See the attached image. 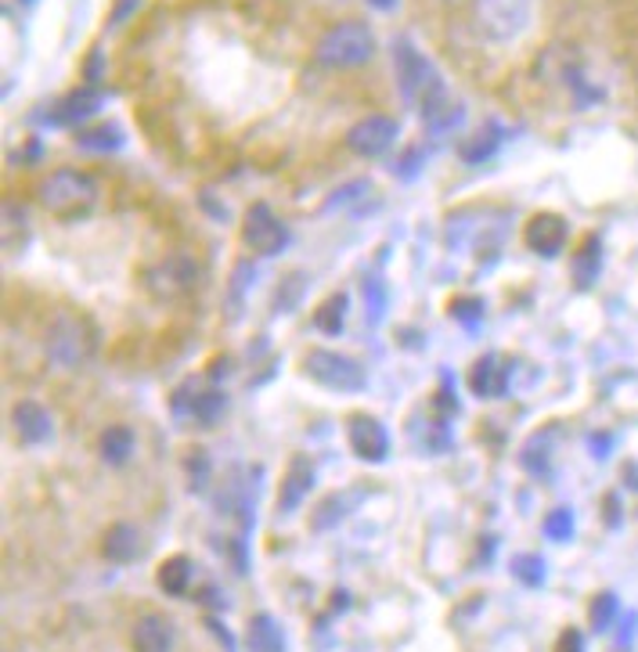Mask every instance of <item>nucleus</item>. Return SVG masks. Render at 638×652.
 I'll return each instance as SVG.
<instances>
[{"mask_svg":"<svg viewBox=\"0 0 638 652\" xmlns=\"http://www.w3.org/2000/svg\"><path fill=\"white\" fill-rule=\"evenodd\" d=\"M613 609H617V598H613V595H599V598H595V609H592L595 627H606L610 617H613Z\"/></svg>","mask_w":638,"mask_h":652,"instance_id":"bb28decb","label":"nucleus"},{"mask_svg":"<svg viewBox=\"0 0 638 652\" xmlns=\"http://www.w3.org/2000/svg\"><path fill=\"white\" fill-rule=\"evenodd\" d=\"M188 465H192V487H202V473L210 469V458H206V454L195 451L192 458H188Z\"/></svg>","mask_w":638,"mask_h":652,"instance_id":"cd10ccee","label":"nucleus"},{"mask_svg":"<svg viewBox=\"0 0 638 652\" xmlns=\"http://www.w3.org/2000/svg\"><path fill=\"white\" fill-rule=\"evenodd\" d=\"M401 138V123L390 116H364L361 123H353L347 133V144L364 159L386 155Z\"/></svg>","mask_w":638,"mask_h":652,"instance_id":"6e6552de","label":"nucleus"},{"mask_svg":"<svg viewBox=\"0 0 638 652\" xmlns=\"http://www.w3.org/2000/svg\"><path fill=\"white\" fill-rule=\"evenodd\" d=\"M559 429L556 426H545V429H537V433L526 440L523 444V454H520V462H523V469L537 476V479H545L548 469H552V447H556V436Z\"/></svg>","mask_w":638,"mask_h":652,"instance_id":"ddd939ff","label":"nucleus"},{"mask_svg":"<svg viewBox=\"0 0 638 652\" xmlns=\"http://www.w3.org/2000/svg\"><path fill=\"white\" fill-rule=\"evenodd\" d=\"M347 306H350V300L347 296H333L328 300L322 311H317V328L322 331H328V336H336V331H343V317H347Z\"/></svg>","mask_w":638,"mask_h":652,"instance_id":"b1692460","label":"nucleus"},{"mask_svg":"<svg viewBox=\"0 0 638 652\" xmlns=\"http://www.w3.org/2000/svg\"><path fill=\"white\" fill-rule=\"evenodd\" d=\"M567 235H570L567 220L556 217V213H537V217H531V224H526V245H531L537 256L562 253Z\"/></svg>","mask_w":638,"mask_h":652,"instance_id":"9d476101","label":"nucleus"},{"mask_svg":"<svg viewBox=\"0 0 638 652\" xmlns=\"http://www.w3.org/2000/svg\"><path fill=\"white\" fill-rule=\"evenodd\" d=\"M512 573H517L523 584L537 587L545 581V562H542V556H520L517 562H512Z\"/></svg>","mask_w":638,"mask_h":652,"instance_id":"393cba45","label":"nucleus"},{"mask_svg":"<svg viewBox=\"0 0 638 652\" xmlns=\"http://www.w3.org/2000/svg\"><path fill=\"white\" fill-rule=\"evenodd\" d=\"M314 55L325 69H358L375 55V33L364 22H339L317 40Z\"/></svg>","mask_w":638,"mask_h":652,"instance_id":"f257e3e1","label":"nucleus"},{"mask_svg":"<svg viewBox=\"0 0 638 652\" xmlns=\"http://www.w3.org/2000/svg\"><path fill=\"white\" fill-rule=\"evenodd\" d=\"M545 537H552V540H570V537H573V512H570V509L548 512V520H545Z\"/></svg>","mask_w":638,"mask_h":652,"instance_id":"a878e982","label":"nucleus"},{"mask_svg":"<svg viewBox=\"0 0 638 652\" xmlns=\"http://www.w3.org/2000/svg\"><path fill=\"white\" fill-rule=\"evenodd\" d=\"M97 451H102V458L108 465H123V462H130V454H134V433L127 426H108L102 440H97Z\"/></svg>","mask_w":638,"mask_h":652,"instance_id":"4be33fe9","label":"nucleus"},{"mask_svg":"<svg viewBox=\"0 0 638 652\" xmlns=\"http://www.w3.org/2000/svg\"><path fill=\"white\" fill-rule=\"evenodd\" d=\"M379 296H383V289H379V286H368V317H372V322L379 317ZM383 300H386V296H383Z\"/></svg>","mask_w":638,"mask_h":652,"instance_id":"7c9ffc66","label":"nucleus"},{"mask_svg":"<svg viewBox=\"0 0 638 652\" xmlns=\"http://www.w3.org/2000/svg\"><path fill=\"white\" fill-rule=\"evenodd\" d=\"M91 347H94L91 328L83 322H77L72 314H58L51 322V328H47V336H44L47 361H51L55 368H61V372L80 368L91 357Z\"/></svg>","mask_w":638,"mask_h":652,"instance_id":"7ed1b4c3","label":"nucleus"},{"mask_svg":"<svg viewBox=\"0 0 638 652\" xmlns=\"http://www.w3.org/2000/svg\"><path fill=\"white\" fill-rule=\"evenodd\" d=\"M368 4H375V8H383V11H390L397 4V0H368Z\"/></svg>","mask_w":638,"mask_h":652,"instance_id":"2f4dec72","label":"nucleus"},{"mask_svg":"<svg viewBox=\"0 0 638 652\" xmlns=\"http://www.w3.org/2000/svg\"><path fill=\"white\" fill-rule=\"evenodd\" d=\"M245 645H250V652H286V634H281L275 617L256 613L250 620V631H245Z\"/></svg>","mask_w":638,"mask_h":652,"instance_id":"f3484780","label":"nucleus"},{"mask_svg":"<svg viewBox=\"0 0 638 652\" xmlns=\"http://www.w3.org/2000/svg\"><path fill=\"white\" fill-rule=\"evenodd\" d=\"M97 108H102V91H91V88H80L66 94L55 108V123H88L97 116Z\"/></svg>","mask_w":638,"mask_h":652,"instance_id":"2eb2a0df","label":"nucleus"},{"mask_svg":"<svg viewBox=\"0 0 638 652\" xmlns=\"http://www.w3.org/2000/svg\"><path fill=\"white\" fill-rule=\"evenodd\" d=\"M480 311H484V306L476 303V300H473V303H465V300H462V303L451 306V314H455V317H480Z\"/></svg>","mask_w":638,"mask_h":652,"instance_id":"c756f323","label":"nucleus"},{"mask_svg":"<svg viewBox=\"0 0 638 652\" xmlns=\"http://www.w3.org/2000/svg\"><path fill=\"white\" fill-rule=\"evenodd\" d=\"M11 429L19 433L22 444H44L55 426H51V415H47L44 404L22 400V404H15V411H11Z\"/></svg>","mask_w":638,"mask_h":652,"instance_id":"9b49d317","label":"nucleus"},{"mask_svg":"<svg viewBox=\"0 0 638 652\" xmlns=\"http://www.w3.org/2000/svg\"><path fill=\"white\" fill-rule=\"evenodd\" d=\"M138 551H141V534H138V526H130V523H116V526H108V534L102 540V556L108 562H134L138 559Z\"/></svg>","mask_w":638,"mask_h":652,"instance_id":"dca6fc26","label":"nucleus"},{"mask_svg":"<svg viewBox=\"0 0 638 652\" xmlns=\"http://www.w3.org/2000/svg\"><path fill=\"white\" fill-rule=\"evenodd\" d=\"M599 264H603V242H599V235H592L584 242V249L578 253V260H573V281H578L581 289H588L599 278Z\"/></svg>","mask_w":638,"mask_h":652,"instance_id":"5701e85b","label":"nucleus"},{"mask_svg":"<svg viewBox=\"0 0 638 652\" xmlns=\"http://www.w3.org/2000/svg\"><path fill=\"white\" fill-rule=\"evenodd\" d=\"M498 144H501V130L495 127V123H487V127H480L469 141L462 144V163H469V166L487 163V159L498 152Z\"/></svg>","mask_w":638,"mask_h":652,"instance_id":"412c9836","label":"nucleus"},{"mask_svg":"<svg viewBox=\"0 0 638 652\" xmlns=\"http://www.w3.org/2000/svg\"><path fill=\"white\" fill-rule=\"evenodd\" d=\"M123 144V130L113 127V123H97V127H88L77 133V149L91 152V155H108Z\"/></svg>","mask_w":638,"mask_h":652,"instance_id":"aec40b11","label":"nucleus"},{"mask_svg":"<svg viewBox=\"0 0 638 652\" xmlns=\"http://www.w3.org/2000/svg\"><path fill=\"white\" fill-rule=\"evenodd\" d=\"M506 368H501L498 361V353H487L480 357V361L473 364V372H469V389L476 393V397H495V393H506Z\"/></svg>","mask_w":638,"mask_h":652,"instance_id":"a211bd4d","label":"nucleus"},{"mask_svg":"<svg viewBox=\"0 0 638 652\" xmlns=\"http://www.w3.org/2000/svg\"><path fill=\"white\" fill-rule=\"evenodd\" d=\"M311 487H314V465L306 462V458H292L289 465V473L286 479H281V512H292L297 504L311 494Z\"/></svg>","mask_w":638,"mask_h":652,"instance_id":"4468645a","label":"nucleus"},{"mask_svg":"<svg viewBox=\"0 0 638 652\" xmlns=\"http://www.w3.org/2000/svg\"><path fill=\"white\" fill-rule=\"evenodd\" d=\"M303 372H306V379H314L317 386L339 389V393H358L368 383L364 364L353 361L347 353H336V350H311L303 361Z\"/></svg>","mask_w":638,"mask_h":652,"instance_id":"20e7f679","label":"nucleus"},{"mask_svg":"<svg viewBox=\"0 0 638 652\" xmlns=\"http://www.w3.org/2000/svg\"><path fill=\"white\" fill-rule=\"evenodd\" d=\"M130 649L134 652H174V627H170V620L159 617V613H149V617L134 624Z\"/></svg>","mask_w":638,"mask_h":652,"instance_id":"f8f14e48","label":"nucleus"},{"mask_svg":"<svg viewBox=\"0 0 638 652\" xmlns=\"http://www.w3.org/2000/svg\"><path fill=\"white\" fill-rule=\"evenodd\" d=\"M347 444L361 462H386L390 458V433L372 415H353L347 422Z\"/></svg>","mask_w":638,"mask_h":652,"instance_id":"1a4fd4ad","label":"nucleus"},{"mask_svg":"<svg viewBox=\"0 0 638 652\" xmlns=\"http://www.w3.org/2000/svg\"><path fill=\"white\" fill-rule=\"evenodd\" d=\"M242 242L260 256H278L289 249L292 235H289L286 220H281L271 206L253 202L242 217Z\"/></svg>","mask_w":638,"mask_h":652,"instance_id":"39448f33","label":"nucleus"},{"mask_svg":"<svg viewBox=\"0 0 638 652\" xmlns=\"http://www.w3.org/2000/svg\"><path fill=\"white\" fill-rule=\"evenodd\" d=\"M476 19L490 40H517L531 26V4L526 0H480Z\"/></svg>","mask_w":638,"mask_h":652,"instance_id":"0eeeda50","label":"nucleus"},{"mask_svg":"<svg viewBox=\"0 0 638 652\" xmlns=\"http://www.w3.org/2000/svg\"><path fill=\"white\" fill-rule=\"evenodd\" d=\"M22 4H30V0H22Z\"/></svg>","mask_w":638,"mask_h":652,"instance_id":"473e14b6","label":"nucleus"},{"mask_svg":"<svg viewBox=\"0 0 638 652\" xmlns=\"http://www.w3.org/2000/svg\"><path fill=\"white\" fill-rule=\"evenodd\" d=\"M36 199H40L44 209H51V213H83V209L94 206L97 199V184L91 174H83V170L66 166L40 181Z\"/></svg>","mask_w":638,"mask_h":652,"instance_id":"f03ea898","label":"nucleus"},{"mask_svg":"<svg viewBox=\"0 0 638 652\" xmlns=\"http://www.w3.org/2000/svg\"><path fill=\"white\" fill-rule=\"evenodd\" d=\"M556 652H584V642H581V634L578 631H567L556 642Z\"/></svg>","mask_w":638,"mask_h":652,"instance_id":"c85d7f7f","label":"nucleus"},{"mask_svg":"<svg viewBox=\"0 0 638 652\" xmlns=\"http://www.w3.org/2000/svg\"><path fill=\"white\" fill-rule=\"evenodd\" d=\"M228 408V397L217 386H206L199 379H188L177 393H174V415L177 422H199V426H213L220 422V415Z\"/></svg>","mask_w":638,"mask_h":652,"instance_id":"423d86ee","label":"nucleus"},{"mask_svg":"<svg viewBox=\"0 0 638 652\" xmlns=\"http://www.w3.org/2000/svg\"><path fill=\"white\" fill-rule=\"evenodd\" d=\"M192 581H195V562L188 556H174L159 566V587L166 595H188Z\"/></svg>","mask_w":638,"mask_h":652,"instance_id":"6ab92c4d","label":"nucleus"}]
</instances>
